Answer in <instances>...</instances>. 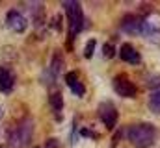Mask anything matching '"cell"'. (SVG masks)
I'll list each match as a JSON object with an SVG mask.
<instances>
[{
  "instance_id": "cell-1",
  "label": "cell",
  "mask_w": 160,
  "mask_h": 148,
  "mask_svg": "<svg viewBox=\"0 0 160 148\" xmlns=\"http://www.w3.org/2000/svg\"><path fill=\"white\" fill-rule=\"evenodd\" d=\"M125 132H127L128 141L136 148H151L157 141V128L153 124H149V122L132 124Z\"/></svg>"
},
{
  "instance_id": "cell-2",
  "label": "cell",
  "mask_w": 160,
  "mask_h": 148,
  "mask_svg": "<svg viewBox=\"0 0 160 148\" xmlns=\"http://www.w3.org/2000/svg\"><path fill=\"white\" fill-rule=\"evenodd\" d=\"M34 122L30 118H22L19 124L8 130V148H26L32 141Z\"/></svg>"
},
{
  "instance_id": "cell-3",
  "label": "cell",
  "mask_w": 160,
  "mask_h": 148,
  "mask_svg": "<svg viewBox=\"0 0 160 148\" xmlns=\"http://www.w3.org/2000/svg\"><path fill=\"white\" fill-rule=\"evenodd\" d=\"M63 9H65L67 21H69L71 34L77 35L80 30H82V26H84V13H82V7H80L78 2L69 0V2H63Z\"/></svg>"
},
{
  "instance_id": "cell-4",
  "label": "cell",
  "mask_w": 160,
  "mask_h": 148,
  "mask_svg": "<svg viewBox=\"0 0 160 148\" xmlns=\"http://www.w3.org/2000/svg\"><path fill=\"white\" fill-rule=\"evenodd\" d=\"M99 117H101L102 124L106 126V130H114L116 124H118L119 113H118V109H116L114 104H110V102H102V104L99 106Z\"/></svg>"
},
{
  "instance_id": "cell-5",
  "label": "cell",
  "mask_w": 160,
  "mask_h": 148,
  "mask_svg": "<svg viewBox=\"0 0 160 148\" xmlns=\"http://www.w3.org/2000/svg\"><path fill=\"white\" fill-rule=\"evenodd\" d=\"M112 85H114V91H116L119 96H123V98H134L136 93H138L136 85H134L128 78H125V76H118V78H114Z\"/></svg>"
},
{
  "instance_id": "cell-6",
  "label": "cell",
  "mask_w": 160,
  "mask_h": 148,
  "mask_svg": "<svg viewBox=\"0 0 160 148\" xmlns=\"http://www.w3.org/2000/svg\"><path fill=\"white\" fill-rule=\"evenodd\" d=\"M6 24H8L9 30H13V32H17V34H22V32L26 30V26H28V21H26V17H24L21 11L9 9V11L6 13Z\"/></svg>"
},
{
  "instance_id": "cell-7",
  "label": "cell",
  "mask_w": 160,
  "mask_h": 148,
  "mask_svg": "<svg viewBox=\"0 0 160 148\" xmlns=\"http://www.w3.org/2000/svg\"><path fill=\"white\" fill-rule=\"evenodd\" d=\"M142 22L143 19L142 17H136V15H127L123 21H121V30L128 35H142Z\"/></svg>"
},
{
  "instance_id": "cell-8",
  "label": "cell",
  "mask_w": 160,
  "mask_h": 148,
  "mask_svg": "<svg viewBox=\"0 0 160 148\" xmlns=\"http://www.w3.org/2000/svg\"><path fill=\"white\" fill-rule=\"evenodd\" d=\"M160 32V15L153 13V15H147L143 17V22H142V35H153Z\"/></svg>"
},
{
  "instance_id": "cell-9",
  "label": "cell",
  "mask_w": 160,
  "mask_h": 148,
  "mask_svg": "<svg viewBox=\"0 0 160 148\" xmlns=\"http://www.w3.org/2000/svg\"><path fill=\"white\" fill-rule=\"evenodd\" d=\"M119 56H121V59H123L125 63H130V65H138V63L142 61L140 52H138L132 44H123L121 50H119Z\"/></svg>"
},
{
  "instance_id": "cell-10",
  "label": "cell",
  "mask_w": 160,
  "mask_h": 148,
  "mask_svg": "<svg viewBox=\"0 0 160 148\" xmlns=\"http://www.w3.org/2000/svg\"><path fill=\"white\" fill-rule=\"evenodd\" d=\"M65 81H67L69 89H71V91H73L77 96H84V93H86V87H84V83L80 81L78 72H75V71L67 72V74H65Z\"/></svg>"
},
{
  "instance_id": "cell-11",
  "label": "cell",
  "mask_w": 160,
  "mask_h": 148,
  "mask_svg": "<svg viewBox=\"0 0 160 148\" xmlns=\"http://www.w3.org/2000/svg\"><path fill=\"white\" fill-rule=\"evenodd\" d=\"M13 85H15V76H13V72L0 67V91L2 93H11L13 91Z\"/></svg>"
},
{
  "instance_id": "cell-12",
  "label": "cell",
  "mask_w": 160,
  "mask_h": 148,
  "mask_svg": "<svg viewBox=\"0 0 160 148\" xmlns=\"http://www.w3.org/2000/svg\"><path fill=\"white\" fill-rule=\"evenodd\" d=\"M62 69H63V59H62V54L56 52V54L52 56V65H50V72H48V76L56 81V78L60 76Z\"/></svg>"
},
{
  "instance_id": "cell-13",
  "label": "cell",
  "mask_w": 160,
  "mask_h": 148,
  "mask_svg": "<svg viewBox=\"0 0 160 148\" xmlns=\"http://www.w3.org/2000/svg\"><path fill=\"white\" fill-rule=\"evenodd\" d=\"M149 109L153 111L155 115H160V89L153 91L151 98H149Z\"/></svg>"
},
{
  "instance_id": "cell-14",
  "label": "cell",
  "mask_w": 160,
  "mask_h": 148,
  "mask_svg": "<svg viewBox=\"0 0 160 148\" xmlns=\"http://www.w3.org/2000/svg\"><path fill=\"white\" fill-rule=\"evenodd\" d=\"M50 106H52L54 111H62V108H63V98H62V93L60 91H56V93L50 95Z\"/></svg>"
},
{
  "instance_id": "cell-15",
  "label": "cell",
  "mask_w": 160,
  "mask_h": 148,
  "mask_svg": "<svg viewBox=\"0 0 160 148\" xmlns=\"http://www.w3.org/2000/svg\"><path fill=\"white\" fill-rule=\"evenodd\" d=\"M95 44H97V41H95V39H89V41L86 43V50H84V58H86V59H91V58H93Z\"/></svg>"
},
{
  "instance_id": "cell-16",
  "label": "cell",
  "mask_w": 160,
  "mask_h": 148,
  "mask_svg": "<svg viewBox=\"0 0 160 148\" xmlns=\"http://www.w3.org/2000/svg\"><path fill=\"white\" fill-rule=\"evenodd\" d=\"M114 54H116L114 46H112L110 43H106V44H104V56H106V58H114Z\"/></svg>"
},
{
  "instance_id": "cell-17",
  "label": "cell",
  "mask_w": 160,
  "mask_h": 148,
  "mask_svg": "<svg viewBox=\"0 0 160 148\" xmlns=\"http://www.w3.org/2000/svg\"><path fill=\"white\" fill-rule=\"evenodd\" d=\"M149 87H151V89H157V91H158V89H160V76H155V78H153V80L149 81Z\"/></svg>"
},
{
  "instance_id": "cell-18",
  "label": "cell",
  "mask_w": 160,
  "mask_h": 148,
  "mask_svg": "<svg viewBox=\"0 0 160 148\" xmlns=\"http://www.w3.org/2000/svg\"><path fill=\"white\" fill-rule=\"evenodd\" d=\"M47 146H50V148H58V146H60V143H58L56 139H54V141H52V139H48V141H47Z\"/></svg>"
}]
</instances>
